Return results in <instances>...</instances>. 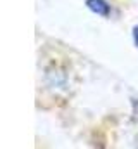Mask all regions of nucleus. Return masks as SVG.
I'll return each mask as SVG.
<instances>
[{"instance_id":"3","label":"nucleus","mask_w":138,"mask_h":149,"mask_svg":"<svg viewBox=\"0 0 138 149\" xmlns=\"http://www.w3.org/2000/svg\"><path fill=\"white\" fill-rule=\"evenodd\" d=\"M133 40H135V45L138 47V26L133 28Z\"/></svg>"},{"instance_id":"1","label":"nucleus","mask_w":138,"mask_h":149,"mask_svg":"<svg viewBox=\"0 0 138 149\" xmlns=\"http://www.w3.org/2000/svg\"><path fill=\"white\" fill-rule=\"evenodd\" d=\"M86 7L102 17H107L110 14V5L107 3V0H86Z\"/></svg>"},{"instance_id":"2","label":"nucleus","mask_w":138,"mask_h":149,"mask_svg":"<svg viewBox=\"0 0 138 149\" xmlns=\"http://www.w3.org/2000/svg\"><path fill=\"white\" fill-rule=\"evenodd\" d=\"M131 106H133V116L138 121V99H131Z\"/></svg>"}]
</instances>
